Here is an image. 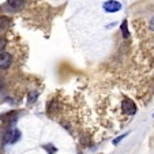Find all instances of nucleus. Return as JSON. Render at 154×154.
Listing matches in <instances>:
<instances>
[{
  "label": "nucleus",
  "mask_w": 154,
  "mask_h": 154,
  "mask_svg": "<svg viewBox=\"0 0 154 154\" xmlns=\"http://www.w3.org/2000/svg\"><path fill=\"white\" fill-rule=\"evenodd\" d=\"M122 111L124 112L125 115H135L137 113V105H135L134 101L125 98L124 101L122 102Z\"/></svg>",
  "instance_id": "nucleus-1"
},
{
  "label": "nucleus",
  "mask_w": 154,
  "mask_h": 154,
  "mask_svg": "<svg viewBox=\"0 0 154 154\" xmlns=\"http://www.w3.org/2000/svg\"><path fill=\"white\" fill-rule=\"evenodd\" d=\"M102 7L106 12H117L122 10V3H119L116 0H109V2H105Z\"/></svg>",
  "instance_id": "nucleus-2"
},
{
  "label": "nucleus",
  "mask_w": 154,
  "mask_h": 154,
  "mask_svg": "<svg viewBox=\"0 0 154 154\" xmlns=\"http://www.w3.org/2000/svg\"><path fill=\"white\" fill-rule=\"evenodd\" d=\"M20 138V132L18 130H10L4 135V143H15Z\"/></svg>",
  "instance_id": "nucleus-3"
},
{
  "label": "nucleus",
  "mask_w": 154,
  "mask_h": 154,
  "mask_svg": "<svg viewBox=\"0 0 154 154\" xmlns=\"http://www.w3.org/2000/svg\"><path fill=\"white\" fill-rule=\"evenodd\" d=\"M12 63V56L8 52H0V68L6 70L11 66Z\"/></svg>",
  "instance_id": "nucleus-4"
},
{
  "label": "nucleus",
  "mask_w": 154,
  "mask_h": 154,
  "mask_svg": "<svg viewBox=\"0 0 154 154\" xmlns=\"http://www.w3.org/2000/svg\"><path fill=\"white\" fill-rule=\"evenodd\" d=\"M25 0H7V7H10V10L18 11L23 7Z\"/></svg>",
  "instance_id": "nucleus-5"
},
{
  "label": "nucleus",
  "mask_w": 154,
  "mask_h": 154,
  "mask_svg": "<svg viewBox=\"0 0 154 154\" xmlns=\"http://www.w3.org/2000/svg\"><path fill=\"white\" fill-rule=\"evenodd\" d=\"M10 26V20L6 17H0V32L2 30H7Z\"/></svg>",
  "instance_id": "nucleus-6"
},
{
  "label": "nucleus",
  "mask_w": 154,
  "mask_h": 154,
  "mask_svg": "<svg viewBox=\"0 0 154 154\" xmlns=\"http://www.w3.org/2000/svg\"><path fill=\"white\" fill-rule=\"evenodd\" d=\"M122 33H123V37H124V38L130 37V32H128V27H127V20H123V23H122Z\"/></svg>",
  "instance_id": "nucleus-7"
},
{
  "label": "nucleus",
  "mask_w": 154,
  "mask_h": 154,
  "mask_svg": "<svg viewBox=\"0 0 154 154\" xmlns=\"http://www.w3.org/2000/svg\"><path fill=\"white\" fill-rule=\"evenodd\" d=\"M44 149H47V150H48V153H49V154H55L56 151H57V149H56V147H53L52 145H45V146H44Z\"/></svg>",
  "instance_id": "nucleus-8"
},
{
  "label": "nucleus",
  "mask_w": 154,
  "mask_h": 154,
  "mask_svg": "<svg viewBox=\"0 0 154 154\" xmlns=\"http://www.w3.org/2000/svg\"><path fill=\"white\" fill-rule=\"evenodd\" d=\"M127 135H128V132H125V134H123V135H120V137H117L116 139H113V145H117L119 142H122V140L124 139V138L127 137Z\"/></svg>",
  "instance_id": "nucleus-9"
},
{
  "label": "nucleus",
  "mask_w": 154,
  "mask_h": 154,
  "mask_svg": "<svg viewBox=\"0 0 154 154\" xmlns=\"http://www.w3.org/2000/svg\"><path fill=\"white\" fill-rule=\"evenodd\" d=\"M6 38H3V37H0V52H3V49L6 48Z\"/></svg>",
  "instance_id": "nucleus-10"
},
{
  "label": "nucleus",
  "mask_w": 154,
  "mask_h": 154,
  "mask_svg": "<svg viewBox=\"0 0 154 154\" xmlns=\"http://www.w3.org/2000/svg\"><path fill=\"white\" fill-rule=\"evenodd\" d=\"M150 27H151V29H154V18L151 19V22H150Z\"/></svg>",
  "instance_id": "nucleus-11"
},
{
  "label": "nucleus",
  "mask_w": 154,
  "mask_h": 154,
  "mask_svg": "<svg viewBox=\"0 0 154 154\" xmlns=\"http://www.w3.org/2000/svg\"><path fill=\"white\" fill-rule=\"evenodd\" d=\"M2 87H3V85H2V81H0V90H2Z\"/></svg>",
  "instance_id": "nucleus-12"
},
{
  "label": "nucleus",
  "mask_w": 154,
  "mask_h": 154,
  "mask_svg": "<svg viewBox=\"0 0 154 154\" xmlns=\"http://www.w3.org/2000/svg\"><path fill=\"white\" fill-rule=\"evenodd\" d=\"M153 117H154V113H153Z\"/></svg>",
  "instance_id": "nucleus-13"
}]
</instances>
